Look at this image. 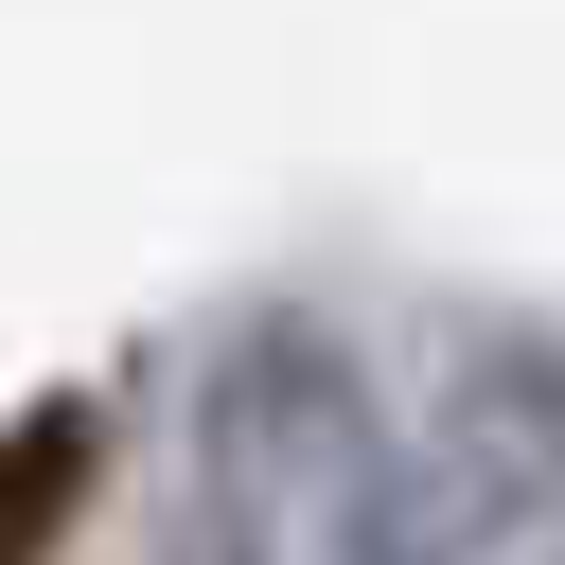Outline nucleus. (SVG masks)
<instances>
[{
    "instance_id": "obj_1",
    "label": "nucleus",
    "mask_w": 565,
    "mask_h": 565,
    "mask_svg": "<svg viewBox=\"0 0 565 565\" xmlns=\"http://www.w3.org/2000/svg\"><path fill=\"white\" fill-rule=\"evenodd\" d=\"M388 441L424 459V494L459 512L477 565H512L530 530H565V318L512 300V282L424 300V388H406Z\"/></svg>"
},
{
    "instance_id": "obj_2",
    "label": "nucleus",
    "mask_w": 565,
    "mask_h": 565,
    "mask_svg": "<svg viewBox=\"0 0 565 565\" xmlns=\"http://www.w3.org/2000/svg\"><path fill=\"white\" fill-rule=\"evenodd\" d=\"M371 441H388L371 353H353L318 300H230V335L194 353V477H212V494H247L265 530H300Z\"/></svg>"
},
{
    "instance_id": "obj_3",
    "label": "nucleus",
    "mask_w": 565,
    "mask_h": 565,
    "mask_svg": "<svg viewBox=\"0 0 565 565\" xmlns=\"http://www.w3.org/2000/svg\"><path fill=\"white\" fill-rule=\"evenodd\" d=\"M88 477H106V388H35L0 424V565H53L71 512H88Z\"/></svg>"
},
{
    "instance_id": "obj_4",
    "label": "nucleus",
    "mask_w": 565,
    "mask_h": 565,
    "mask_svg": "<svg viewBox=\"0 0 565 565\" xmlns=\"http://www.w3.org/2000/svg\"><path fill=\"white\" fill-rule=\"evenodd\" d=\"M141 565H282V530L247 512V494H212V477H177V512H159V547Z\"/></svg>"
},
{
    "instance_id": "obj_5",
    "label": "nucleus",
    "mask_w": 565,
    "mask_h": 565,
    "mask_svg": "<svg viewBox=\"0 0 565 565\" xmlns=\"http://www.w3.org/2000/svg\"><path fill=\"white\" fill-rule=\"evenodd\" d=\"M512 565H565V530H530V547H512Z\"/></svg>"
}]
</instances>
